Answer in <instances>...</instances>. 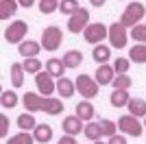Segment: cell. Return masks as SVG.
Instances as JSON below:
<instances>
[{
  "label": "cell",
  "mask_w": 146,
  "mask_h": 144,
  "mask_svg": "<svg viewBox=\"0 0 146 144\" xmlns=\"http://www.w3.org/2000/svg\"><path fill=\"white\" fill-rule=\"evenodd\" d=\"M90 2H92L94 7H103V5H105V0H90Z\"/></svg>",
  "instance_id": "41"
},
{
  "label": "cell",
  "mask_w": 146,
  "mask_h": 144,
  "mask_svg": "<svg viewBox=\"0 0 146 144\" xmlns=\"http://www.w3.org/2000/svg\"><path fill=\"white\" fill-rule=\"evenodd\" d=\"M63 131L68 133V135H79L83 129H85V125H83V120L79 118V116L74 114V116H66L63 118Z\"/></svg>",
  "instance_id": "11"
},
{
  "label": "cell",
  "mask_w": 146,
  "mask_h": 144,
  "mask_svg": "<svg viewBox=\"0 0 146 144\" xmlns=\"http://www.w3.org/2000/svg\"><path fill=\"white\" fill-rule=\"evenodd\" d=\"M92 144H105V142H100V140H98V142H92Z\"/></svg>",
  "instance_id": "42"
},
{
  "label": "cell",
  "mask_w": 146,
  "mask_h": 144,
  "mask_svg": "<svg viewBox=\"0 0 146 144\" xmlns=\"http://www.w3.org/2000/svg\"><path fill=\"white\" fill-rule=\"evenodd\" d=\"M146 15V7L142 5V2H131V5L122 11L120 15V22L127 26V29H133V26H137V24H142L140 20H144Z\"/></svg>",
  "instance_id": "2"
},
{
  "label": "cell",
  "mask_w": 146,
  "mask_h": 144,
  "mask_svg": "<svg viewBox=\"0 0 146 144\" xmlns=\"http://www.w3.org/2000/svg\"><path fill=\"white\" fill-rule=\"evenodd\" d=\"M107 39H109V46L111 48L122 50V48L127 46V42H129V29L118 20V22H113L109 26V35H107Z\"/></svg>",
  "instance_id": "3"
},
{
  "label": "cell",
  "mask_w": 146,
  "mask_h": 144,
  "mask_svg": "<svg viewBox=\"0 0 146 144\" xmlns=\"http://www.w3.org/2000/svg\"><path fill=\"white\" fill-rule=\"evenodd\" d=\"M74 114L79 116L83 122H90V120H94V105L90 101H81L76 105V109H74Z\"/></svg>",
  "instance_id": "19"
},
{
  "label": "cell",
  "mask_w": 146,
  "mask_h": 144,
  "mask_svg": "<svg viewBox=\"0 0 146 144\" xmlns=\"http://www.w3.org/2000/svg\"><path fill=\"white\" fill-rule=\"evenodd\" d=\"M59 9V0H39V11L44 15H50Z\"/></svg>",
  "instance_id": "34"
},
{
  "label": "cell",
  "mask_w": 146,
  "mask_h": 144,
  "mask_svg": "<svg viewBox=\"0 0 146 144\" xmlns=\"http://www.w3.org/2000/svg\"><path fill=\"white\" fill-rule=\"evenodd\" d=\"M74 92H76V85H74V81H70L68 77L57 79V94H59L61 98H72Z\"/></svg>",
  "instance_id": "13"
},
{
  "label": "cell",
  "mask_w": 146,
  "mask_h": 144,
  "mask_svg": "<svg viewBox=\"0 0 146 144\" xmlns=\"http://www.w3.org/2000/svg\"><path fill=\"white\" fill-rule=\"evenodd\" d=\"M74 85H76V90H79V94L83 96V98H96L98 96V83H96V79L90 77V74H79L76 77V81H74Z\"/></svg>",
  "instance_id": "6"
},
{
  "label": "cell",
  "mask_w": 146,
  "mask_h": 144,
  "mask_svg": "<svg viewBox=\"0 0 146 144\" xmlns=\"http://www.w3.org/2000/svg\"><path fill=\"white\" fill-rule=\"evenodd\" d=\"M111 85H113V90H129L133 85V81H131L129 74H116V79L111 81Z\"/></svg>",
  "instance_id": "31"
},
{
  "label": "cell",
  "mask_w": 146,
  "mask_h": 144,
  "mask_svg": "<svg viewBox=\"0 0 146 144\" xmlns=\"http://www.w3.org/2000/svg\"><path fill=\"white\" fill-rule=\"evenodd\" d=\"M111 57V46H105V44H96L94 46V50H92V59L96 61V63H107Z\"/></svg>",
  "instance_id": "17"
},
{
  "label": "cell",
  "mask_w": 146,
  "mask_h": 144,
  "mask_svg": "<svg viewBox=\"0 0 146 144\" xmlns=\"http://www.w3.org/2000/svg\"><path fill=\"white\" fill-rule=\"evenodd\" d=\"M87 24H90V11H87L85 7H81L76 13L70 15V20H68V31L74 33V35H79V33H83V31L87 29Z\"/></svg>",
  "instance_id": "8"
},
{
  "label": "cell",
  "mask_w": 146,
  "mask_h": 144,
  "mask_svg": "<svg viewBox=\"0 0 146 144\" xmlns=\"http://www.w3.org/2000/svg\"><path fill=\"white\" fill-rule=\"evenodd\" d=\"M129 68H131V59H127V57H118V59L113 61V70H116V74H127Z\"/></svg>",
  "instance_id": "36"
},
{
  "label": "cell",
  "mask_w": 146,
  "mask_h": 144,
  "mask_svg": "<svg viewBox=\"0 0 146 144\" xmlns=\"http://www.w3.org/2000/svg\"><path fill=\"white\" fill-rule=\"evenodd\" d=\"M44 111L50 116H59L63 111V103L61 98H52V96H46V101H44Z\"/></svg>",
  "instance_id": "21"
},
{
  "label": "cell",
  "mask_w": 146,
  "mask_h": 144,
  "mask_svg": "<svg viewBox=\"0 0 146 144\" xmlns=\"http://www.w3.org/2000/svg\"><path fill=\"white\" fill-rule=\"evenodd\" d=\"M79 9H81V7H79L76 0H61V2H59V11L66 13V15H72V13H76Z\"/></svg>",
  "instance_id": "32"
},
{
  "label": "cell",
  "mask_w": 146,
  "mask_h": 144,
  "mask_svg": "<svg viewBox=\"0 0 146 144\" xmlns=\"http://www.w3.org/2000/svg\"><path fill=\"white\" fill-rule=\"evenodd\" d=\"M129 55H131L129 59L133 61V63H146V44H137V46H133Z\"/></svg>",
  "instance_id": "29"
},
{
  "label": "cell",
  "mask_w": 146,
  "mask_h": 144,
  "mask_svg": "<svg viewBox=\"0 0 146 144\" xmlns=\"http://www.w3.org/2000/svg\"><path fill=\"white\" fill-rule=\"evenodd\" d=\"M83 133H85V138L90 140V142H98V140L103 138V131H100V125H98V122H94V120H90V122L85 125Z\"/></svg>",
  "instance_id": "24"
},
{
  "label": "cell",
  "mask_w": 146,
  "mask_h": 144,
  "mask_svg": "<svg viewBox=\"0 0 146 144\" xmlns=\"http://www.w3.org/2000/svg\"><path fill=\"white\" fill-rule=\"evenodd\" d=\"M11 85L13 87L24 85V66L22 63H11Z\"/></svg>",
  "instance_id": "25"
},
{
  "label": "cell",
  "mask_w": 146,
  "mask_h": 144,
  "mask_svg": "<svg viewBox=\"0 0 146 144\" xmlns=\"http://www.w3.org/2000/svg\"><path fill=\"white\" fill-rule=\"evenodd\" d=\"M107 140H109L107 144H127V138H124V135H118V133L111 135V138H107Z\"/></svg>",
  "instance_id": "38"
},
{
  "label": "cell",
  "mask_w": 146,
  "mask_h": 144,
  "mask_svg": "<svg viewBox=\"0 0 146 144\" xmlns=\"http://www.w3.org/2000/svg\"><path fill=\"white\" fill-rule=\"evenodd\" d=\"M61 42H63V33H61L59 26H46V29L42 31V39H39V44H42L44 50H48V53H55V50H59L61 48Z\"/></svg>",
  "instance_id": "1"
},
{
  "label": "cell",
  "mask_w": 146,
  "mask_h": 144,
  "mask_svg": "<svg viewBox=\"0 0 146 144\" xmlns=\"http://www.w3.org/2000/svg\"><path fill=\"white\" fill-rule=\"evenodd\" d=\"M44 101H46V96H42L39 92H26L22 96V103H24L26 111H44Z\"/></svg>",
  "instance_id": "10"
},
{
  "label": "cell",
  "mask_w": 146,
  "mask_h": 144,
  "mask_svg": "<svg viewBox=\"0 0 146 144\" xmlns=\"http://www.w3.org/2000/svg\"><path fill=\"white\" fill-rule=\"evenodd\" d=\"M127 107H129V114L135 116V118H144L146 116V101L144 98H129Z\"/></svg>",
  "instance_id": "18"
},
{
  "label": "cell",
  "mask_w": 146,
  "mask_h": 144,
  "mask_svg": "<svg viewBox=\"0 0 146 144\" xmlns=\"http://www.w3.org/2000/svg\"><path fill=\"white\" fill-rule=\"evenodd\" d=\"M66 70H68V68H66V63H63V59H57V57H50V59L46 61V72H48L50 77H55V79H61Z\"/></svg>",
  "instance_id": "14"
},
{
  "label": "cell",
  "mask_w": 146,
  "mask_h": 144,
  "mask_svg": "<svg viewBox=\"0 0 146 144\" xmlns=\"http://www.w3.org/2000/svg\"><path fill=\"white\" fill-rule=\"evenodd\" d=\"M5 144H35V138L31 131H20L18 135H11Z\"/></svg>",
  "instance_id": "28"
},
{
  "label": "cell",
  "mask_w": 146,
  "mask_h": 144,
  "mask_svg": "<svg viewBox=\"0 0 146 144\" xmlns=\"http://www.w3.org/2000/svg\"><path fill=\"white\" fill-rule=\"evenodd\" d=\"M63 63H66V68H70V70H76V68L83 63V53H81V50H68V53L63 55Z\"/></svg>",
  "instance_id": "20"
},
{
  "label": "cell",
  "mask_w": 146,
  "mask_h": 144,
  "mask_svg": "<svg viewBox=\"0 0 146 144\" xmlns=\"http://www.w3.org/2000/svg\"><path fill=\"white\" fill-rule=\"evenodd\" d=\"M18 2H20V7H24V9H29V7L35 5V0H18Z\"/></svg>",
  "instance_id": "40"
},
{
  "label": "cell",
  "mask_w": 146,
  "mask_h": 144,
  "mask_svg": "<svg viewBox=\"0 0 146 144\" xmlns=\"http://www.w3.org/2000/svg\"><path fill=\"white\" fill-rule=\"evenodd\" d=\"M57 144H79V142L74 140V135H68V133H66V135H61V140Z\"/></svg>",
  "instance_id": "39"
},
{
  "label": "cell",
  "mask_w": 146,
  "mask_h": 144,
  "mask_svg": "<svg viewBox=\"0 0 146 144\" xmlns=\"http://www.w3.org/2000/svg\"><path fill=\"white\" fill-rule=\"evenodd\" d=\"M37 125H39V122L33 118V114H31V111H26V114H20V116H18V127L22 129V131H33Z\"/></svg>",
  "instance_id": "26"
},
{
  "label": "cell",
  "mask_w": 146,
  "mask_h": 144,
  "mask_svg": "<svg viewBox=\"0 0 146 144\" xmlns=\"http://www.w3.org/2000/svg\"><path fill=\"white\" fill-rule=\"evenodd\" d=\"M144 127H146V116H144Z\"/></svg>",
  "instance_id": "43"
},
{
  "label": "cell",
  "mask_w": 146,
  "mask_h": 144,
  "mask_svg": "<svg viewBox=\"0 0 146 144\" xmlns=\"http://www.w3.org/2000/svg\"><path fill=\"white\" fill-rule=\"evenodd\" d=\"M131 39H135L137 44H146V24H137L131 29Z\"/></svg>",
  "instance_id": "35"
},
{
  "label": "cell",
  "mask_w": 146,
  "mask_h": 144,
  "mask_svg": "<svg viewBox=\"0 0 146 144\" xmlns=\"http://www.w3.org/2000/svg\"><path fill=\"white\" fill-rule=\"evenodd\" d=\"M39 48H42L39 42H31V39H26V42L18 44V53L22 55L24 59H29V57H37V55H39Z\"/></svg>",
  "instance_id": "15"
},
{
  "label": "cell",
  "mask_w": 146,
  "mask_h": 144,
  "mask_svg": "<svg viewBox=\"0 0 146 144\" xmlns=\"http://www.w3.org/2000/svg\"><path fill=\"white\" fill-rule=\"evenodd\" d=\"M52 79L55 77H50L48 72H37L35 74V85L42 96H52V92H57V83Z\"/></svg>",
  "instance_id": "9"
},
{
  "label": "cell",
  "mask_w": 146,
  "mask_h": 144,
  "mask_svg": "<svg viewBox=\"0 0 146 144\" xmlns=\"http://www.w3.org/2000/svg\"><path fill=\"white\" fill-rule=\"evenodd\" d=\"M7 133H9V116L0 114V138H7Z\"/></svg>",
  "instance_id": "37"
},
{
  "label": "cell",
  "mask_w": 146,
  "mask_h": 144,
  "mask_svg": "<svg viewBox=\"0 0 146 144\" xmlns=\"http://www.w3.org/2000/svg\"><path fill=\"white\" fill-rule=\"evenodd\" d=\"M113 66H107V63H103V66H98L96 68V83L98 85H109L113 79H116V74H113Z\"/></svg>",
  "instance_id": "12"
},
{
  "label": "cell",
  "mask_w": 146,
  "mask_h": 144,
  "mask_svg": "<svg viewBox=\"0 0 146 144\" xmlns=\"http://www.w3.org/2000/svg\"><path fill=\"white\" fill-rule=\"evenodd\" d=\"M129 90H113L109 96V103H111V107H127V103H129Z\"/></svg>",
  "instance_id": "22"
},
{
  "label": "cell",
  "mask_w": 146,
  "mask_h": 144,
  "mask_svg": "<svg viewBox=\"0 0 146 144\" xmlns=\"http://www.w3.org/2000/svg\"><path fill=\"white\" fill-rule=\"evenodd\" d=\"M18 7L20 2H15V0H0V20H9L18 11Z\"/></svg>",
  "instance_id": "23"
},
{
  "label": "cell",
  "mask_w": 146,
  "mask_h": 144,
  "mask_svg": "<svg viewBox=\"0 0 146 144\" xmlns=\"http://www.w3.org/2000/svg\"><path fill=\"white\" fill-rule=\"evenodd\" d=\"M118 129H120L124 135L140 138L142 131H144V122H140V120L135 118V116H131V114H124V116L118 118Z\"/></svg>",
  "instance_id": "4"
},
{
  "label": "cell",
  "mask_w": 146,
  "mask_h": 144,
  "mask_svg": "<svg viewBox=\"0 0 146 144\" xmlns=\"http://www.w3.org/2000/svg\"><path fill=\"white\" fill-rule=\"evenodd\" d=\"M31 133H33L35 142H39V144H46V142L52 140V127L50 125H37Z\"/></svg>",
  "instance_id": "16"
},
{
  "label": "cell",
  "mask_w": 146,
  "mask_h": 144,
  "mask_svg": "<svg viewBox=\"0 0 146 144\" xmlns=\"http://www.w3.org/2000/svg\"><path fill=\"white\" fill-rule=\"evenodd\" d=\"M109 35V26H105L103 22H94V24H87V29L83 31V37H85V42L92 44V46H96L100 44L103 39H107Z\"/></svg>",
  "instance_id": "7"
},
{
  "label": "cell",
  "mask_w": 146,
  "mask_h": 144,
  "mask_svg": "<svg viewBox=\"0 0 146 144\" xmlns=\"http://www.w3.org/2000/svg\"><path fill=\"white\" fill-rule=\"evenodd\" d=\"M0 105L5 109H13L15 105H18V94L13 90H5L2 94H0Z\"/></svg>",
  "instance_id": "27"
},
{
  "label": "cell",
  "mask_w": 146,
  "mask_h": 144,
  "mask_svg": "<svg viewBox=\"0 0 146 144\" xmlns=\"http://www.w3.org/2000/svg\"><path fill=\"white\" fill-rule=\"evenodd\" d=\"M22 66H24V72L26 74H37V72H42V61L37 59V57H29V59L22 61Z\"/></svg>",
  "instance_id": "30"
},
{
  "label": "cell",
  "mask_w": 146,
  "mask_h": 144,
  "mask_svg": "<svg viewBox=\"0 0 146 144\" xmlns=\"http://www.w3.org/2000/svg\"><path fill=\"white\" fill-rule=\"evenodd\" d=\"M26 33H29V24L24 20H15L5 29V42L7 44H22Z\"/></svg>",
  "instance_id": "5"
},
{
  "label": "cell",
  "mask_w": 146,
  "mask_h": 144,
  "mask_svg": "<svg viewBox=\"0 0 146 144\" xmlns=\"http://www.w3.org/2000/svg\"><path fill=\"white\" fill-rule=\"evenodd\" d=\"M98 125H100V131H103V135L105 138H111V135H116V131H118V122L113 125L111 120H98Z\"/></svg>",
  "instance_id": "33"
}]
</instances>
